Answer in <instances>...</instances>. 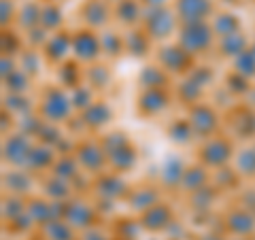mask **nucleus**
Returning a JSON list of instances; mask_svg holds the SVG:
<instances>
[{
    "mask_svg": "<svg viewBox=\"0 0 255 240\" xmlns=\"http://www.w3.org/2000/svg\"><path fill=\"white\" fill-rule=\"evenodd\" d=\"M100 145L105 149L109 168L117 174H126L136 168L138 164V151L132 145L130 136L122 130H111L100 138Z\"/></svg>",
    "mask_w": 255,
    "mask_h": 240,
    "instance_id": "f257e3e1",
    "label": "nucleus"
},
{
    "mask_svg": "<svg viewBox=\"0 0 255 240\" xmlns=\"http://www.w3.org/2000/svg\"><path fill=\"white\" fill-rule=\"evenodd\" d=\"M36 113L43 117V121L60 125L73 117L75 109L70 102V94L60 85H47L41 92V100L36 105Z\"/></svg>",
    "mask_w": 255,
    "mask_h": 240,
    "instance_id": "f03ea898",
    "label": "nucleus"
},
{
    "mask_svg": "<svg viewBox=\"0 0 255 240\" xmlns=\"http://www.w3.org/2000/svg\"><path fill=\"white\" fill-rule=\"evenodd\" d=\"M215 32L211 21H191L181 23L177 30V43L185 49L189 55H202L215 45Z\"/></svg>",
    "mask_w": 255,
    "mask_h": 240,
    "instance_id": "7ed1b4c3",
    "label": "nucleus"
},
{
    "mask_svg": "<svg viewBox=\"0 0 255 240\" xmlns=\"http://www.w3.org/2000/svg\"><path fill=\"white\" fill-rule=\"evenodd\" d=\"M140 26L153 43H166L170 36L177 34L181 23L172 6H162V9H147Z\"/></svg>",
    "mask_w": 255,
    "mask_h": 240,
    "instance_id": "20e7f679",
    "label": "nucleus"
},
{
    "mask_svg": "<svg viewBox=\"0 0 255 240\" xmlns=\"http://www.w3.org/2000/svg\"><path fill=\"white\" fill-rule=\"evenodd\" d=\"M198 159L209 170H221L234 159V147L228 138H223L219 134L211 136V138L202 140L200 149H198Z\"/></svg>",
    "mask_w": 255,
    "mask_h": 240,
    "instance_id": "39448f33",
    "label": "nucleus"
},
{
    "mask_svg": "<svg viewBox=\"0 0 255 240\" xmlns=\"http://www.w3.org/2000/svg\"><path fill=\"white\" fill-rule=\"evenodd\" d=\"M155 64L162 66L170 77L189 75L194 68V55H189L179 43H162L155 49Z\"/></svg>",
    "mask_w": 255,
    "mask_h": 240,
    "instance_id": "423d86ee",
    "label": "nucleus"
},
{
    "mask_svg": "<svg viewBox=\"0 0 255 240\" xmlns=\"http://www.w3.org/2000/svg\"><path fill=\"white\" fill-rule=\"evenodd\" d=\"M73 58L83 66L100 62L102 45L98 32L92 28H79L77 32H73Z\"/></svg>",
    "mask_w": 255,
    "mask_h": 240,
    "instance_id": "0eeeda50",
    "label": "nucleus"
},
{
    "mask_svg": "<svg viewBox=\"0 0 255 240\" xmlns=\"http://www.w3.org/2000/svg\"><path fill=\"white\" fill-rule=\"evenodd\" d=\"M73 155L77 157L81 170L90 172V174H102L109 168V159L107 153L102 149L100 140H92V138H85L81 142H77L75 149H73Z\"/></svg>",
    "mask_w": 255,
    "mask_h": 240,
    "instance_id": "6e6552de",
    "label": "nucleus"
},
{
    "mask_svg": "<svg viewBox=\"0 0 255 240\" xmlns=\"http://www.w3.org/2000/svg\"><path fill=\"white\" fill-rule=\"evenodd\" d=\"M187 121L194 127V132L198 138H211V136H217V130L221 125V119L217 109L206 105V102H198V105H191L187 109Z\"/></svg>",
    "mask_w": 255,
    "mask_h": 240,
    "instance_id": "1a4fd4ad",
    "label": "nucleus"
},
{
    "mask_svg": "<svg viewBox=\"0 0 255 240\" xmlns=\"http://www.w3.org/2000/svg\"><path fill=\"white\" fill-rule=\"evenodd\" d=\"M79 17L83 21V28L92 30H107L111 17H113V4L107 0H83L79 6Z\"/></svg>",
    "mask_w": 255,
    "mask_h": 240,
    "instance_id": "9d476101",
    "label": "nucleus"
},
{
    "mask_svg": "<svg viewBox=\"0 0 255 240\" xmlns=\"http://www.w3.org/2000/svg\"><path fill=\"white\" fill-rule=\"evenodd\" d=\"M43 60L49 64V66L58 68L60 64H64L66 60L73 58V34L66 30L53 32V34L47 38L45 47L41 49Z\"/></svg>",
    "mask_w": 255,
    "mask_h": 240,
    "instance_id": "9b49d317",
    "label": "nucleus"
},
{
    "mask_svg": "<svg viewBox=\"0 0 255 240\" xmlns=\"http://www.w3.org/2000/svg\"><path fill=\"white\" fill-rule=\"evenodd\" d=\"M34 142L26 134H9L2 142V159L4 164H9L11 168H26L28 155Z\"/></svg>",
    "mask_w": 255,
    "mask_h": 240,
    "instance_id": "f8f14e48",
    "label": "nucleus"
},
{
    "mask_svg": "<svg viewBox=\"0 0 255 240\" xmlns=\"http://www.w3.org/2000/svg\"><path fill=\"white\" fill-rule=\"evenodd\" d=\"M172 9L177 13L179 23L211 21V17L215 15L213 0H174Z\"/></svg>",
    "mask_w": 255,
    "mask_h": 240,
    "instance_id": "ddd939ff",
    "label": "nucleus"
},
{
    "mask_svg": "<svg viewBox=\"0 0 255 240\" xmlns=\"http://www.w3.org/2000/svg\"><path fill=\"white\" fill-rule=\"evenodd\" d=\"M136 111L140 117H157L162 115L170 105V94L168 90H138L136 94Z\"/></svg>",
    "mask_w": 255,
    "mask_h": 240,
    "instance_id": "4468645a",
    "label": "nucleus"
},
{
    "mask_svg": "<svg viewBox=\"0 0 255 240\" xmlns=\"http://www.w3.org/2000/svg\"><path fill=\"white\" fill-rule=\"evenodd\" d=\"M96 191H98V196L105 198L107 202H115V200L128 198L130 187H128V183L124 181V174L102 172L96 177Z\"/></svg>",
    "mask_w": 255,
    "mask_h": 240,
    "instance_id": "2eb2a0df",
    "label": "nucleus"
},
{
    "mask_svg": "<svg viewBox=\"0 0 255 240\" xmlns=\"http://www.w3.org/2000/svg\"><path fill=\"white\" fill-rule=\"evenodd\" d=\"M62 219L68 223L70 228H79V230H85V228H92V223L96 219V209L92 204L83 202V200H73V202H66L64 204V213H62Z\"/></svg>",
    "mask_w": 255,
    "mask_h": 240,
    "instance_id": "dca6fc26",
    "label": "nucleus"
},
{
    "mask_svg": "<svg viewBox=\"0 0 255 240\" xmlns=\"http://www.w3.org/2000/svg\"><path fill=\"white\" fill-rule=\"evenodd\" d=\"M113 107L109 105L107 100H98L92 107H87L83 113H79V119H81V123L87 127V130H102V127H107L111 121H113Z\"/></svg>",
    "mask_w": 255,
    "mask_h": 240,
    "instance_id": "f3484780",
    "label": "nucleus"
},
{
    "mask_svg": "<svg viewBox=\"0 0 255 240\" xmlns=\"http://www.w3.org/2000/svg\"><path fill=\"white\" fill-rule=\"evenodd\" d=\"M113 17L126 30L138 28L145 17V6L140 4V0H119L113 4Z\"/></svg>",
    "mask_w": 255,
    "mask_h": 240,
    "instance_id": "a211bd4d",
    "label": "nucleus"
},
{
    "mask_svg": "<svg viewBox=\"0 0 255 240\" xmlns=\"http://www.w3.org/2000/svg\"><path fill=\"white\" fill-rule=\"evenodd\" d=\"M55 81H58V85L64 87L66 92L77 90L79 85L85 83V68H83V64H79L75 58H70L64 64H60V66L55 68Z\"/></svg>",
    "mask_w": 255,
    "mask_h": 240,
    "instance_id": "6ab92c4d",
    "label": "nucleus"
},
{
    "mask_svg": "<svg viewBox=\"0 0 255 240\" xmlns=\"http://www.w3.org/2000/svg\"><path fill=\"white\" fill-rule=\"evenodd\" d=\"M124 43H126V53L130 55V58H147L153 49V41H151V36L145 32V28L138 26V28H130L124 32Z\"/></svg>",
    "mask_w": 255,
    "mask_h": 240,
    "instance_id": "aec40b11",
    "label": "nucleus"
},
{
    "mask_svg": "<svg viewBox=\"0 0 255 240\" xmlns=\"http://www.w3.org/2000/svg\"><path fill=\"white\" fill-rule=\"evenodd\" d=\"M136 83L140 90H168L170 87V75L157 64H147L136 75Z\"/></svg>",
    "mask_w": 255,
    "mask_h": 240,
    "instance_id": "412c9836",
    "label": "nucleus"
},
{
    "mask_svg": "<svg viewBox=\"0 0 255 240\" xmlns=\"http://www.w3.org/2000/svg\"><path fill=\"white\" fill-rule=\"evenodd\" d=\"M170 221H172V209L168 202H162V200L140 215V228L149 232L164 230L166 226H170Z\"/></svg>",
    "mask_w": 255,
    "mask_h": 240,
    "instance_id": "4be33fe9",
    "label": "nucleus"
},
{
    "mask_svg": "<svg viewBox=\"0 0 255 240\" xmlns=\"http://www.w3.org/2000/svg\"><path fill=\"white\" fill-rule=\"evenodd\" d=\"M185 170H187L185 162H183L179 155L170 153L162 162V166H159V183H162L166 189H177V187H181Z\"/></svg>",
    "mask_w": 255,
    "mask_h": 240,
    "instance_id": "5701e85b",
    "label": "nucleus"
},
{
    "mask_svg": "<svg viewBox=\"0 0 255 240\" xmlns=\"http://www.w3.org/2000/svg\"><path fill=\"white\" fill-rule=\"evenodd\" d=\"M55 159H58V153L55 149L49 145H43V142H34L28 162H26V170L28 172H41V170H51Z\"/></svg>",
    "mask_w": 255,
    "mask_h": 240,
    "instance_id": "b1692460",
    "label": "nucleus"
},
{
    "mask_svg": "<svg viewBox=\"0 0 255 240\" xmlns=\"http://www.w3.org/2000/svg\"><path fill=\"white\" fill-rule=\"evenodd\" d=\"M128 204H130V209L134 213L142 215L147 209L151 206H155L159 202V191L151 185H142V187H136V189H130V194H128Z\"/></svg>",
    "mask_w": 255,
    "mask_h": 240,
    "instance_id": "393cba45",
    "label": "nucleus"
},
{
    "mask_svg": "<svg viewBox=\"0 0 255 240\" xmlns=\"http://www.w3.org/2000/svg\"><path fill=\"white\" fill-rule=\"evenodd\" d=\"M2 183L11 196H21V198L26 194H30L32 185H34L26 168H11V170L2 177Z\"/></svg>",
    "mask_w": 255,
    "mask_h": 240,
    "instance_id": "a878e982",
    "label": "nucleus"
},
{
    "mask_svg": "<svg viewBox=\"0 0 255 240\" xmlns=\"http://www.w3.org/2000/svg\"><path fill=\"white\" fill-rule=\"evenodd\" d=\"M113 83V73H111L109 64L105 62H96L85 66V85H90L94 92H102L111 87Z\"/></svg>",
    "mask_w": 255,
    "mask_h": 240,
    "instance_id": "bb28decb",
    "label": "nucleus"
},
{
    "mask_svg": "<svg viewBox=\"0 0 255 240\" xmlns=\"http://www.w3.org/2000/svg\"><path fill=\"white\" fill-rule=\"evenodd\" d=\"M41 6H43L41 0H26L17 9V19H15V23H17V28L23 34L32 28L41 26Z\"/></svg>",
    "mask_w": 255,
    "mask_h": 240,
    "instance_id": "cd10ccee",
    "label": "nucleus"
},
{
    "mask_svg": "<svg viewBox=\"0 0 255 240\" xmlns=\"http://www.w3.org/2000/svg\"><path fill=\"white\" fill-rule=\"evenodd\" d=\"M249 38L245 36V32H236V34H230V36H223L217 38V51L223 58H232L236 60L241 53H245L249 49Z\"/></svg>",
    "mask_w": 255,
    "mask_h": 240,
    "instance_id": "c85d7f7f",
    "label": "nucleus"
},
{
    "mask_svg": "<svg viewBox=\"0 0 255 240\" xmlns=\"http://www.w3.org/2000/svg\"><path fill=\"white\" fill-rule=\"evenodd\" d=\"M41 26L53 34V32H60L64 26V11L62 4L58 0H45L41 6Z\"/></svg>",
    "mask_w": 255,
    "mask_h": 240,
    "instance_id": "c756f323",
    "label": "nucleus"
},
{
    "mask_svg": "<svg viewBox=\"0 0 255 240\" xmlns=\"http://www.w3.org/2000/svg\"><path fill=\"white\" fill-rule=\"evenodd\" d=\"M166 136L170 138L172 145L187 147V145H191V140L196 138V132H194V127L189 125L187 117H181V119H172V121L166 125Z\"/></svg>",
    "mask_w": 255,
    "mask_h": 240,
    "instance_id": "7c9ffc66",
    "label": "nucleus"
},
{
    "mask_svg": "<svg viewBox=\"0 0 255 240\" xmlns=\"http://www.w3.org/2000/svg\"><path fill=\"white\" fill-rule=\"evenodd\" d=\"M100 45H102V58L107 60H117L126 53V43L124 34H119L117 30H102L100 32Z\"/></svg>",
    "mask_w": 255,
    "mask_h": 240,
    "instance_id": "2f4dec72",
    "label": "nucleus"
},
{
    "mask_svg": "<svg viewBox=\"0 0 255 240\" xmlns=\"http://www.w3.org/2000/svg\"><path fill=\"white\" fill-rule=\"evenodd\" d=\"M209 168H204L202 164L198 166H187L185 174H183V181H181V189L187 191V194H196V191L204 189L209 185Z\"/></svg>",
    "mask_w": 255,
    "mask_h": 240,
    "instance_id": "473e14b6",
    "label": "nucleus"
},
{
    "mask_svg": "<svg viewBox=\"0 0 255 240\" xmlns=\"http://www.w3.org/2000/svg\"><path fill=\"white\" fill-rule=\"evenodd\" d=\"M211 26H213V32H215V36H217V38L236 34V32H243V30H241V19H238V15L230 13V11H219V13H215L213 17H211Z\"/></svg>",
    "mask_w": 255,
    "mask_h": 240,
    "instance_id": "72a5a7b5",
    "label": "nucleus"
},
{
    "mask_svg": "<svg viewBox=\"0 0 255 240\" xmlns=\"http://www.w3.org/2000/svg\"><path fill=\"white\" fill-rule=\"evenodd\" d=\"M43 185H45L43 194H45L47 200H51V202H66V200L70 198V183L60 179V177H55V174H49Z\"/></svg>",
    "mask_w": 255,
    "mask_h": 240,
    "instance_id": "f704fd0d",
    "label": "nucleus"
},
{
    "mask_svg": "<svg viewBox=\"0 0 255 240\" xmlns=\"http://www.w3.org/2000/svg\"><path fill=\"white\" fill-rule=\"evenodd\" d=\"M79 170H81V166H79L77 157L73 153H60L51 168V174H55V177H60L64 181H73L79 174Z\"/></svg>",
    "mask_w": 255,
    "mask_h": 240,
    "instance_id": "c9c22d12",
    "label": "nucleus"
},
{
    "mask_svg": "<svg viewBox=\"0 0 255 240\" xmlns=\"http://www.w3.org/2000/svg\"><path fill=\"white\" fill-rule=\"evenodd\" d=\"M234 170L241 177H255V147H245L234 155Z\"/></svg>",
    "mask_w": 255,
    "mask_h": 240,
    "instance_id": "e433bc0d",
    "label": "nucleus"
},
{
    "mask_svg": "<svg viewBox=\"0 0 255 240\" xmlns=\"http://www.w3.org/2000/svg\"><path fill=\"white\" fill-rule=\"evenodd\" d=\"M17 64H19V68L26 75H30L32 79H36L38 73H41V66H43V53H38L34 49H23L17 55Z\"/></svg>",
    "mask_w": 255,
    "mask_h": 240,
    "instance_id": "4c0bfd02",
    "label": "nucleus"
},
{
    "mask_svg": "<svg viewBox=\"0 0 255 240\" xmlns=\"http://www.w3.org/2000/svg\"><path fill=\"white\" fill-rule=\"evenodd\" d=\"M228 228L232 232H236V234H249V232H253V228H255V219L247 211L238 209V211H232L228 215Z\"/></svg>",
    "mask_w": 255,
    "mask_h": 240,
    "instance_id": "58836bf2",
    "label": "nucleus"
},
{
    "mask_svg": "<svg viewBox=\"0 0 255 240\" xmlns=\"http://www.w3.org/2000/svg\"><path fill=\"white\" fill-rule=\"evenodd\" d=\"M70 94V102H73V109L77 111V113H83V111L87 107H92L94 102H96V92L92 90L90 85H79L77 90L73 92H68Z\"/></svg>",
    "mask_w": 255,
    "mask_h": 240,
    "instance_id": "ea45409f",
    "label": "nucleus"
},
{
    "mask_svg": "<svg viewBox=\"0 0 255 240\" xmlns=\"http://www.w3.org/2000/svg\"><path fill=\"white\" fill-rule=\"evenodd\" d=\"M2 85L9 94H26L30 90V85H32V77L23 73L21 68H17L13 75L2 79Z\"/></svg>",
    "mask_w": 255,
    "mask_h": 240,
    "instance_id": "a19ab883",
    "label": "nucleus"
},
{
    "mask_svg": "<svg viewBox=\"0 0 255 240\" xmlns=\"http://www.w3.org/2000/svg\"><path fill=\"white\" fill-rule=\"evenodd\" d=\"M4 109L11 111V113H19L21 117L30 115L32 113V100L26 94H6L4 96Z\"/></svg>",
    "mask_w": 255,
    "mask_h": 240,
    "instance_id": "79ce46f5",
    "label": "nucleus"
},
{
    "mask_svg": "<svg viewBox=\"0 0 255 240\" xmlns=\"http://www.w3.org/2000/svg\"><path fill=\"white\" fill-rule=\"evenodd\" d=\"M202 87L200 85H196L191 79H187V77H183V81H181V85L177 87V94H179V98L185 102V105H198L200 102V96H202Z\"/></svg>",
    "mask_w": 255,
    "mask_h": 240,
    "instance_id": "37998d69",
    "label": "nucleus"
},
{
    "mask_svg": "<svg viewBox=\"0 0 255 240\" xmlns=\"http://www.w3.org/2000/svg\"><path fill=\"white\" fill-rule=\"evenodd\" d=\"M234 73L247 77L249 81L255 79V53L251 49H247L245 53H241L234 60Z\"/></svg>",
    "mask_w": 255,
    "mask_h": 240,
    "instance_id": "c03bdc74",
    "label": "nucleus"
},
{
    "mask_svg": "<svg viewBox=\"0 0 255 240\" xmlns=\"http://www.w3.org/2000/svg\"><path fill=\"white\" fill-rule=\"evenodd\" d=\"M226 90L232 92L234 96H245L247 92L251 90V81L247 77L238 75V73H234V70H232V73L226 77Z\"/></svg>",
    "mask_w": 255,
    "mask_h": 240,
    "instance_id": "a18cd8bd",
    "label": "nucleus"
},
{
    "mask_svg": "<svg viewBox=\"0 0 255 240\" xmlns=\"http://www.w3.org/2000/svg\"><path fill=\"white\" fill-rule=\"evenodd\" d=\"M49 36H51V34H49V32H47L43 26H36V28H32V30L26 32V38H23V43L28 45V49L41 51Z\"/></svg>",
    "mask_w": 255,
    "mask_h": 240,
    "instance_id": "49530a36",
    "label": "nucleus"
},
{
    "mask_svg": "<svg viewBox=\"0 0 255 240\" xmlns=\"http://www.w3.org/2000/svg\"><path fill=\"white\" fill-rule=\"evenodd\" d=\"M0 23H2V30H9L11 23H15L17 19V9L19 6L15 4V0H0Z\"/></svg>",
    "mask_w": 255,
    "mask_h": 240,
    "instance_id": "de8ad7c7",
    "label": "nucleus"
},
{
    "mask_svg": "<svg viewBox=\"0 0 255 240\" xmlns=\"http://www.w3.org/2000/svg\"><path fill=\"white\" fill-rule=\"evenodd\" d=\"M21 53V38L15 34V32L9 28V30H2V55H13L15 53Z\"/></svg>",
    "mask_w": 255,
    "mask_h": 240,
    "instance_id": "09e8293b",
    "label": "nucleus"
},
{
    "mask_svg": "<svg viewBox=\"0 0 255 240\" xmlns=\"http://www.w3.org/2000/svg\"><path fill=\"white\" fill-rule=\"evenodd\" d=\"M187 79H191L196 85H200L202 90H206V85H209L213 81V73L211 68H204V66H194L189 70V75H185Z\"/></svg>",
    "mask_w": 255,
    "mask_h": 240,
    "instance_id": "8fccbe9b",
    "label": "nucleus"
},
{
    "mask_svg": "<svg viewBox=\"0 0 255 240\" xmlns=\"http://www.w3.org/2000/svg\"><path fill=\"white\" fill-rule=\"evenodd\" d=\"M140 4L147 9H162V6H168V0H140Z\"/></svg>",
    "mask_w": 255,
    "mask_h": 240,
    "instance_id": "3c124183",
    "label": "nucleus"
},
{
    "mask_svg": "<svg viewBox=\"0 0 255 240\" xmlns=\"http://www.w3.org/2000/svg\"><path fill=\"white\" fill-rule=\"evenodd\" d=\"M249 49H251V51L255 53V43H251V47H249Z\"/></svg>",
    "mask_w": 255,
    "mask_h": 240,
    "instance_id": "603ef678",
    "label": "nucleus"
},
{
    "mask_svg": "<svg viewBox=\"0 0 255 240\" xmlns=\"http://www.w3.org/2000/svg\"><path fill=\"white\" fill-rule=\"evenodd\" d=\"M58 2H70V0H58Z\"/></svg>",
    "mask_w": 255,
    "mask_h": 240,
    "instance_id": "864d4df0",
    "label": "nucleus"
},
{
    "mask_svg": "<svg viewBox=\"0 0 255 240\" xmlns=\"http://www.w3.org/2000/svg\"><path fill=\"white\" fill-rule=\"evenodd\" d=\"M253 132H255V121H253Z\"/></svg>",
    "mask_w": 255,
    "mask_h": 240,
    "instance_id": "5fc2aeb1",
    "label": "nucleus"
},
{
    "mask_svg": "<svg viewBox=\"0 0 255 240\" xmlns=\"http://www.w3.org/2000/svg\"><path fill=\"white\" fill-rule=\"evenodd\" d=\"M41 2H45V0H41Z\"/></svg>",
    "mask_w": 255,
    "mask_h": 240,
    "instance_id": "6e6d98bb",
    "label": "nucleus"
}]
</instances>
